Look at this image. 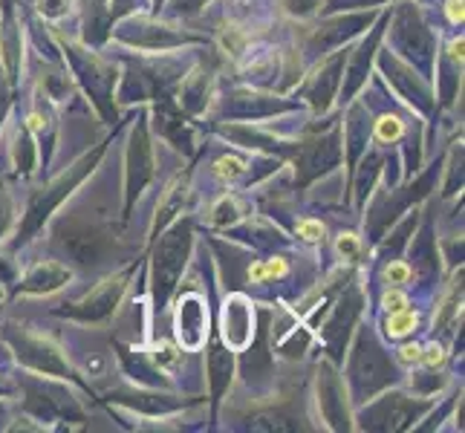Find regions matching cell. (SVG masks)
Wrapping results in <instances>:
<instances>
[{
	"label": "cell",
	"mask_w": 465,
	"mask_h": 433,
	"mask_svg": "<svg viewBox=\"0 0 465 433\" xmlns=\"http://www.w3.org/2000/svg\"><path fill=\"white\" fill-rule=\"evenodd\" d=\"M408 278H411V266H408V263H402V261H393L388 269H384V280L393 283V286L408 283Z\"/></svg>",
	"instance_id": "cell-3"
},
{
	"label": "cell",
	"mask_w": 465,
	"mask_h": 433,
	"mask_svg": "<svg viewBox=\"0 0 465 433\" xmlns=\"http://www.w3.org/2000/svg\"><path fill=\"white\" fill-rule=\"evenodd\" d=\"M376 136H379L381 142H393V139H399V136H402V122H399L396 116H384V119L376 124Z\"/></svg>",
	"instance_id": "cell-2"
},
{
	"label": "cell",
	"mask_w": 465,
	"mask_h": 433,
	"mask_svg": "<svg viewBox=\"0 0 465 433\" xmlns=\"http://www.w3.org/2000/svg\"><path fill=\"white\" fill-rule=\"evenodd\" d=\"M422 361H425L428 367H440V364L445 361V349H442L440 344H430L428 349H422Z\"/></svg>",
	"instance_id": "cell-8"
},
{
	"label": "cell",
	"mask_w": 465,
	"mask_h": 433,
	"mask_svg": "<svg viewBox=\"0 0 465 433\" xmlns=\"http://www.w3.org/2000/svg\"><path fill=\"white\" fill-rule=\"evenodd\" d=\"M339 251L344 254V258H356V254H359V237L356 234H341L339 237Z\"/></svg>",
	"instance_id": "cell-6"
},
{
	"label": "cell",
	"mask_w": 465,
	"mask_h": 433,
	"mask_svg": "<svg viewBox=\"0 0 465 433\" xmlns=\"http://www.w3.org/2000/svg\"><path fill=\"white\" fill-rule=\"evenodd\" d=\"M416 324H420V315L411 312V310H399L388 320V335H391V339H405L408 332L416 330Z\"/></svg>",
	"instance_id": "cell-1"
},
{
	"label": "cell",
	"mask_w": 465,
	"mask_h": 433,
	"mask_svg": "<svg viewBox=\"0 0 465 433\" xmlns=\"http://www.w3.org/2000/svg\"><path fill=\"white\" fill-rule=\"evenodd\" d=\"M445 12H448V21L451 24H462V0H448Z\"/></svg>",
	"instance_id": "cell-10"
},
{
	"label": "cell",
	"mask_w": 465,
	"mask_h": 433,
	"mask_svg": "<svg viewBox=\"0 0 465 433\" xmlns=\"http://www.w3.org/2000/svg\"><path fill=\"white\" fill-rule=\"evenodd\" d=\"M217 173L220 176H240V173H243V162H237V159L226 156V159H220V162H217Z\"/></svg>",
	"instance_id": "cell-7"
},
{
	"label": "cell",
	"mask_w": 465,
	"mask_h": 433,
	"mask_svg": "<svg viewBox=\"0 0 465 433\" xmlns=\"http://www.w3.org/2000/svg\"><path fill=\"white\" fill-rule=\"evenodd\" d=\"M298 234L303 240H310V243H318V240H324V226H321L318 220H301L298 222Z\"/></svg>",
	"instance_id": "cell-4"
},
{
	"label": "cell",
	"mask_w": 465,
	"mask_h": 433,
	"mask_svg": "<svg viewBox=\"0 0 465 433\" xmlns=\"http://www.w3.org/2000/svg\"><path fill=\"white\" fill-rule=\"evenodd\" d=\"M408 303H411V300H408V295L396 292V289H393V292H384V298H381V307L388 310V312H399V310H405Z\"/></svg>",
	"instance_id": "cell-5"
},
{
	"label": "cell",
	"mask_w": 465,
	"mask_h": 433,
	"mask_svg": "<svg viewBox=\"0 0 465 433\" xmlns=\"http://www.w3.org/2000/svg\"><path fill=\"white\" fill-rule=\"evenodd\" d=\"M399 359H402L405 364L422 361V347H420V344H405L402 349H399Z\"/></svg>",
	"instance_id": "cell-9"
}]
</instances>
